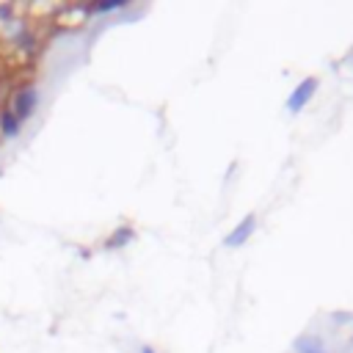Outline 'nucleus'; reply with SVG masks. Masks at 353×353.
<instances>
[{
    "label": "nucleus",
    "mask_w": 353,
    "mask_h": 353,
    "mask_svg": "<svg viewBox=\"0 0 353 353\" xmlns=\"http://www.w3.org/2000/svg\"><path fill=\"white\" fill-rule=\"evenodd\" d=\"M39 108V88L33 83H22L11 91V99H8V110L25 124Z\"/></svg>",
    "instance_id": "nucleus-1"
},
{
    "label": "nucleus",
    "mask_w": 353,
    "mask_h": 353,
    "mask_svg": "<svg viewBox=\"0 0 353 353\" xmlns=\"http://www.w3.org/2000/svg\"><path fill=\"white\" fill-rule=\"evenodd\" d=\"M317 88H320V80L314 77V74H309V77H303L292 91H290V97H287V110L290 113H301L312 99H314V94H317Z\"/></svg>",
    "instance_id": "nucleus-2"
},
{
    "label": "nucleus",
    "mask_w": 353,
    "mask_h": 353,
    "mask_svg": "<svg viewBox=\"0 0 353 353\" xmlns=\"http://www.w3.org/2000/svg\"><path fill=\"white\" fill-rule=\"evenodd\" d=\"M254 232H256V212H248L240 223H234V226L223 234V245H226V248H240V245H245V243L251 240Z\"/></svg>",
    "instance_id": "nucleus-3"
},
{
    "label": "nucleus",
    "mask_w": 353,
    "mask_h": 353,
    "mask_svg": "<svg viewBox=\"0 0 353 353\" xmlns=\"http://www.w3.org/2000/svg\"><path fill=\"white\" fill-rule=\"evenodd\" d=\"M19 132H22V121L8 110V105H3V108H0V138L11 141V138H17Z\"/></svg>",
    "instance_id": "nucleus-4"
},
{
    "label": "nucleus",
    "mask_w": 353,
    "mask_h": 353,
    "mask_svg": "<svg viewBox=\"0 0 353 353\" xmlns=\"http://www.w3.org/2000/svg\"><path fill=\"white\" fill-rule=\"evenodd\" d=\"M121 8H127V0H94L85 11H91V14H110V11H121Z\"/></svg>",
    "instance_id": "nucleus-5"
},
{
    "label": "nucleus",
    "mask_w": 353,
    "mask_h": 353,
    "mask_svg": "<svg viewBox=\"0 0 353 353\" xmlns=\"http://www.w3.org/2000/svg\"><path fill=\"white\" fill-rule=\"evenodd\" d=\"M320 350H325L320 336H301V339H295V353H320Z\"/></svg>",
    "instance_id": "nucleus-6"
},
{
    "label": "nucleus",
    "mask_w": 353,
    "mask_h": 353,
    "mask_svg": "<svg viewBox=\"0 0 353 353\" xmlns=\"http://www.w3.org/2000/svg\"><path fill=\"white\" fill-rule=\"evenodd\" d=\"M132 240V229L130 226H119L108 240H105V248H121L124 243H130Z\"/></svg>",
    "instance_id": "nucleus-7"
},
{
    "label": "nucleus",
    "mask_w": 353,
    "mask_h": 353,
    "mask_svg": "<svg viewBox=\"0 0 353 353\" xmlns=\"http://www.w3.org/2000/svg\"><path fill=\"white\" fill-rule=\"evenodd\" d=\"M141 353H154V347H152V345H143V347H141Z\"/></svg>",
    "instance_id": "nucleus-8"
},
{
    "label": "nucleus",
    "mask_w": 353,
    "mask_h": 353,
    "mask_svg": "<svg viewBox=\"0 0 353 353\" xmlns=\"http://www.w3.org/2000/svg\"><path fill=\"white\" fill-rule=\"evenodd\" d=\"M320 353H328V350H320Z\"/></svg>",
    "instance_id": "nucleus-9"
}]
</instances>
